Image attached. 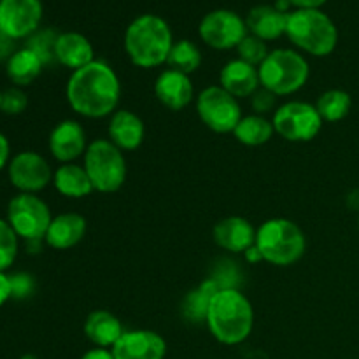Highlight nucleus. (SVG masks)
Segmentation results:
<instances>
[{"instance_id": "f257e3e1", "label": "nucleus", "mask_w": 359, "mask_h": 359, "mask_svg": "<svg viewBox=\"0 0 359 359\" xmlns=\"http://www.w3.org/2000/svg\"><path fill=\"white\" fill-rule=\"evenodd\" d=\"M121 83L111 65L93 60L74 70L67 83V102L74 112L90 119L112 116L118 111Z\"/></svg>"}, {"instance_id": "f03ea898", "label": "nucleus", "mask_w": 359, "mask_h": 359, "mask_svg": "<svg viewBox=\"0 0 359 359\" xmlns=\"http://www.w3.org/2000/svg\"><path fill=\"white\" fill-rule=\"evenodd\" d=\"M205 323L217 342L238 346L251 335L255 311L248 297L237 287H221L210 300Z\"/></svg>"}, {"instance_id": "7ed1b4c3", "label": "nucleus", "mask_w": 359, "mask_h": 359, "mask_svg": "<svg viewBox=\"0 0 359 359\" xmlns=\"http://www.w3.org/2000/svg\"><path fill=\"white\" fill-rule=\"evenodd\" d=\"M172 46L174 39L170 27L156 14L135 18L125 32L126 55L140 69H153L167 62Z\"/></svg>"}, {"instance_id": "20e7f679", "label": "nucleus", "mask_w": 359, "mask_h": 359, "mask_svg": "<svg viewBox=\"0 0 359 359\" xmlns=\"http://www.w3.org/2000/svg\"><path fill=\"white\" fill-rule=\"evenodd\" d=\"M255 245L263 262L290 266L305 255L307 238L297 223L286 217H273L256 230Z\"/></svg>"}, {"instance_id": "39448f33", "label": "nucleus", "mask_w": 359, "mask_h": 359, "mask_svg": "<svg viewBox=\"0 0 359 359\" xmlns=\"http://www.w3.org/2000/svg\"><path fill=\"white\" fill-rule=\"evenodd\" d=\"M286 35L297 48L312 56L332 55L339 42L335 23L319 9H297L290 13Z\"/></svg>"}, {"instance_id": "423d86ee", "label": "nucleus", "mask_w": 359, "mask_h": 359, "mask_svg": "<svg viewBox=\"0 0 359 359\" xmlns=\"http://www.w3.org/2000/svg\"><path fill=\"white\" fill-rule=\"evenodd\" d=\"M259 83L276 97L297 93L307 84L311 76L309 62L293 49H276L258 67Z\"/></svg>"}, {"instance_id": "0eeeda50", "label": "nucleus", "mask_w": 359, "mask_h": 359, "mask_svg": "<svg viewBox=\"0 0 359 359\" xmlns=\"http://www.w3.org/2000/svg\"><path fill=\"white\" fill-rule=\"evenodd\" d=\"M83 167L93 188L100 193L119 191L126 181L125 154L109 139H97L88 144Z\"/></svg>"}, {"instance_id": "6e6552de", "label": "nucleus", "mask_w": 359, "mask_h": 359, "mask_svg": "<svg viewBox=\"0 0 359 359\" xmlns=\"http://www.w3.org/2000/svg\"><path fill=\"white\" fill-rule=\"evenodd\" d=\"M53 216L48 203L35 193H18L7 205V223L14 233L27 242H39L46 237Z\"/></svg>"}, {"instance_id": "1a4fd4ad", "label": "nucleus", "mask_w": 359, "mask_h": 359, "mask_svg": "<svg viewBox=\"0 0 359 359\" xmlns=\"http://www.w3.org/2000/svg\"><path fill=\"white\" fill-rule=\"evenodd\" d=\"M272 125L276 133L290 142H309L323 128V119L316 105L307 102H286L273 112Z\"/></svg>"}, {"instance_id": "9d476101", "label": "nucleus", "mask_w": 359, "mask_h": 359, "mask_svg": "<svg viewBox=\"0 0 359 359\" xmlns=\"http://www.w3.org/2000/svg\"><path fill=\"white\" fill-rule=\"evenodd\" d=\"M196 112L209 130L230 133L242 119L241 104L221 86H209L196 97Z\"/></svg>"}, {"instance_id": "9b49d317", "label": "nucleus", "mask_w": 359, "mask_h": 359, "mask_svg": "<svg viewBox=\"0 0 359 359\" xmlns=\"http://www.w3.org/2000/svg\"><path fill=\"white\" fill-rule=\"evenodd\" d=\"M198 32L202 41L210 48L231 49L245 39L248 25L233 11L216 9L203 16Z\"/></svg>"}, {"instance_id": "f8f14e48", "label": "nucleus", "mask_w": 359, "mask_h": 359, "mask_svg": "<svg viewBox=\"0 0 359 359\" xmlns=\"http://www.w3.org/2000/svg\"><path fill=\"white\" fill-rule=\"evenodd\" d=\"M9 181L20 193H39L53 181L48 160L34 151H23L11 158L7 165Z\"/></svg>"}, {"instance_id": "ddd939ff", "label": "nucleus", "mask_w": 359, "mask_h": 359, "mask_svg": "<svg viewBox=\"0 0 359 359\" xmlns=\"http://www.w3.org/2000/svg\"><path fill=\"white\" fill-rule=\"evenodd\" d=\"M41 20V0H0V34L11 41L34 34Z\"/></svg>"}, {"instance_id": "4468645a", "label": "nucleus", "mask_w": 359, "mask_h": 359, "mask_svg": "<svg viewBox=\"0 0 359 359\" xmlns=\"http://www.w3.org/2000/svg\"><path fill=\"white\" fill-rule=\"evenodd\" d=\"M111 351L114 359H165L167 342L151 330H132L123 333Z\"/></svg>"}, {"instance_id": "2eb2a0df", "label": "nucleus", "mask_w": 359, "mask_h": 359, "mask_svg": "<svg viewBox=\"0 0 359 359\" xmlns=\"http://www.w3.org/2000/svg\"><path fill=\"white\" fill-rule=\"evenodd\" d=\"M49 151L62 163H74L88 149L86 132L76 119H63L49 133Z\"/></svg>"}, {"instance_id": "dca6fc26", "label": "nucleus", "mask_w": 359, "mask_h": 359, "mask_svg": "<svg viewBox=\"0 0 359 359\" xmlns=\"http://www.w3.org/2000/svg\"><path fill=\"white\" fill-rule=\"evenodd\" d=\"M154 95L170 111H182L193 102L195 88L188 74L167 69L154 81Z\"/></svg>"}, {"instance_id": "f3484780", "label": "nucleus", "mask_w": 359, "mask_h": 359, "mask_svg": "<svg viewBox=\"0 0 359 359\" xmlns=\"http://www.w3.org/2000/svg\"><path fill=\"white\" fill-rule=\"evenodd\" d=\"M258 67L244 62V60H231L221 69L219 86L226 90L231 97L248 98L259 90Z\"/></svg>"}, {"instance_id": "a211bd4d", "label": "nucleus", "mask_w": 359, "mask_h": 359, "mask_svg": "<svg viewBox=\"0 0 359 359\" xmlns=\"http://www.w3.org/2000/svg\"><path fill=\"white\" fill-rule=\"evenodd\" d=\"M214 242L230 252H245L256 242V230L245 217L230 216L214 226Z\"/></svg>"}, {"instance_id": "6ab92c4d", "label": "nucleus", "mask_w": 359, "mask_h": 359, "mask_svg": "<svg viewBox=\"0 0 359 359\" xmlns=\"http://www.w3.org/2000/svg\"><path fill=\"white\" fill-rule=\"evenodd\" d=\"M146 137L144 121L132 111L118 109L109 121V140L121 151H135Z\"/></svg>"}, {"instance_id": "aec40b11", "label": "nucleus", "mask_w": 359, "mask_h": 359, "mask_svg": "<svg viewBox=\"0 0 359 359\" xmlns=\"http://www.w3.org/2000/svg\"><path fill=\"white\" fill-rule=\"evenodd\" d=\"M84 235H86V219L81 214L65 212L53 217L44 241L49 248L65 251L79 244Z\"/></svg>"}, {"instance_id": "412c9836", "label": "nucleus", "mask_w": 359, "mask_h": 359, "mask_svg": "<svg viewBox=\"0 0 359 359\" xmlns=\"http://www.w3.org/2000/svg\"><path fill=\"white\" fill-rule=\"evenodd\" d=\"M93 46L83 34L65 32V34H60L55 39L53 56L67 69H83L88 63L93 62Z\"/></svg>"}, {"instance_id": "4be33fe9", "label": "nucleus", "mask_w": 359, "mask_h": 359, "mask_svg": "<svg viewBox=\"0 0 359 359\" xmlns=\"http://www.w3.org/2000/svg\"><path fill=\"white\" fill-rule=\"evenodd\" d=\"M287 16L290 13L277 9L272 6H258L249 11L245 18L248 30H251V35H256L262 41H276L280 35L286 34Z\"/></svg>"}, {"instance_id": "5701e85b", "label": "nucleus", "mask_w": 359, "mask_h": 359, "mask_svg": "<svg viewBox=\"0 0 359 359\" xmlns=\"http://www.w3.org/2000/svg\"><path fill=\"white\" fill-rule=\"evenodd\" d=\"M83 330L88 340L102 349H112L125 333L121 321L109 311H93L88 314Z\"/></svg>"}, {"instance_id": "b1692460", "label": "nucleus", "mask_w": 359, "mask_h": 359, "mask_svg": "<svg viewBox=\"0 0 359 359\" xmlns=\"http://www.w3.org/2000/svg\"><path fill=\"white\" fill-rule=\"evenodd\" d=\"M42 67H44V60L34 49L23 48L11 53L6 63V74L14 86L23 88L41 76Z\"/></svg>"}, {"instance_id": "393cba45", "label": "nucleus", "mask_w": 359, "mask_h": 359, "mask_svg": "<svg viewBox=\"0 0 359 359\" xmlns=\"http://www.w3.org/2000/svg\"><path fill=\"white\" fill-rule=\"evenodd\" d=\"M53 182L56 191L67 198H84L95 191L84 167L77 163H62L53 175Z\"/></svg>"}, {"instance_id": "a878e982", "label": "nucleus", "mask_w": 359, "mask_h": 359, "mask_svg": "<svg viewBox=\"0 0 359 359\" xmlns=\"http://www.w3.org/2000/svg\"><path fill=\"white\" fill-rule=\"evenodd\" d=\"M273 133H276V130H273L272 121H269L265 116L259 114L242 116V119L233 130L235 139L241 144H244V146L251 147L266 144L272 139Z\"/></svg>"}, {"instance_id": "bb28decb", "label": "nucleus", "mask_w": 359, "mask_h": 359, "mask_svg": "<svg viewBox=\"0 0 359 359\" xmlns=\"http://www.w3.org/2000/svg\"><path fill=\"white\" fill-rule=\"evenodd\" d=\"M351 107H353V98L344 90L325 91L323 95H319L318 102H316V109H318L321 119L330 123L342 121L349 114Z\"/></svg>"}, {"instance_id": "cd10ccee", "label": "nucleus", "mask_w": 359, "mask_h": 359, "mask_svg": "<svg viewBox=\"0 0 359 359\" xmlns=\"http://www.w3.org/2000/svg\"><path fill=\"white\" fill-rule=\"evenodd\" d=\"M167 63L170 65V69L179 70V72L189 76V74L198 70V67L202 65V53L191 41L184 39V41L174 42Z\"/></svg>"}, {"instance_id": "c85d7f7f", "label": "nucleus", "mask_w": 359, "mask_h": 359, "mask_svg": "<svg viewBox=\"0 0 359 359\" xmlns=\"http://www.w3.org/2000/svg\"><path fill=\"white\" fill-rule=\"evenodd\" d=\"M219 290L221 286L217 284V280H205L198 290L191 291L184 304L186 316L193 321H205L210 300Z\"/></svg>"}, {"instance_id": "c756f323", "label": "nucleus", "mask_w": 359, "mask_h": 359, "mask_svg": "<svg viewBox=\"0 0 359 359\" xmlns=\"http://www.w3.org/2000/svg\"><path fill=\"white\" fill-rule=\"evenodd\" d=\"M18 237L7 219H0V272L11 269L18 256Z\"/></svg>"}, {"instance_id": "7c9ffc66", "label": "nucleus", "mask_w": 359, "mask_h": 359, "mask_svg": "<svg viewBox=\"0 0 359 359\" xmlns=\"http://www.w3.org/2000/svg\"><path fill=\"white\" fill-rule=\"evenodd\" d=\"M237 51L241 60L251 63V65L259 67L263 60L269 56V49H266V42L262 41L256 35H245L244 41L237 46Z\"/></svg>"}, {"instance_id": "2f4dec72", "label": "nucleus", "mask_w": 359, "mask_h": 359, "mask_svg": "<svg viewBox=\"0 0 359 359\" xmlns=\"http://www.w3.org/2000/svg\"><path fill=\"white\" fill-rule=\"evenodd\" d=\"M28 98L21 88L14 86L2 91V112L9 116H18L27 109Z\"/></svg>"}, {"instance_id": "473e14b6", "label": "nucleus", "mask_w": 359, "mask_h": 359, "mask_svg": "<svg viewBox=\"0 0 359 359\" xmlns=\"http://www.w3.org/2000/svg\"><path fill=\"white\" fill-rule=\"evenodd\" d=\"M11 294L13 298H27L34 291V279L28 273H16L11 276Z\"/></svg>"}, {"instance_id": "72a5a7b5", "label": "nucleus", "mask_w": 359, "mask_h": 359, "mask_svg": "<svg viewBox=\"0 0 359 359\" xmlns=\"http://www.w3.org/2000/svg\"><path fill=\"white\" fill-rule=\"evenodd\" d=\"M251 104H252V109L256 111V114L263 116L266 114V112L276 109V95H273L272 91L262 88V90H258L255 95H252Z\"/></svg>"}, {"instance_id": "f704fd0d", "label": "nucleus", "mask_w": 359, "mask_h": 359, "mask_svg": "<svg viewBox=\"0 0 359 359\" xmlns=\"http://www.w3.org/2000/svg\"><path fill=\"white\" fill-rule=\"evenodd\" d=\"M11 161V146L9 140L4 133H0V170H4V167H7Z\"/></svg>"}, {"instance_id": "c9c22d12", "label": "nucleus", "mask_w": 359, "mask_h": 359, "mask_svg": "<svg viewBox=\"0 0 359 359\" xmlns=\"http://www.w3.org/2000/svg\"><path fill=\"white\" fill-rule=\"evenodd\" d=\"M9 298H13V294H11V279L9 276H6V272H0V307Z\"/></svg>"}, {"instance_id": "e433bc0d", "label": "nucleus", "mask_w": 359, "mask_h": 359, "mask_svg": "<svg viewBox=\"0 0 359 359\" xmlns=\"http://www.w3.org/2000/svg\"><path fill=\"white\" fill-rule=\"evenodd\" d=\"M81 359H114V354H112L111 349L95 347V349H90L88 353H84Z\"/></svg>"}, {"instance_id": "4c0bfd02", "label": "nucleus", "mask_w": 359, "mask_h": 359, "mask_svg": "<svg viewBox=\"0 0 359 359\" xmlns=\"http://www.w3.org/2000/svg\"><path fill=\"white\" fill-rule=\"evenodd\" d=\"M287 2L297 6L298 9H319L326 0H287Z\"/></svg>"}, {"instance_id": "58836bf2", "label": "nucleus", "mask_w": 359, "mask_h": 359, "mask_svg": "<svg viewBox=\"0 0 359 359\" xmlns=\"http://www.w3.org/2000/svg\"><path fill=\"white\" fill-rule=\"evenodd\" d=\"M244 255H245V258H248L249 262H251V263H256V262H263L262 255H259V251H258V249H256V245H252L251 249H248V251H245Z\"/></svg>"}, {"instance_id": "ea45409f", "label": "nucleus", "mask_w": 359, "mask_h": 359, "mask_svg": "<svg viewBox=\"0 0 359 359\" xmlns=\"http://www.w3.org/2000/svg\"><path fill=\"white\" fill-rule=\"evenodd\" d=\"M0 112H2V91H0Z\"/></svg>"}, {"instance_id": "a19ab883", "label": "nucleus", "mask_w": 359, "mask_h": 359, "mask_svg": "<svg viewBox=\"0 0 359 359\" xmlns=\"http://www.w3.org/2000/svg\"><path fill=\"white\" fill-rule=\"evenodd\" d=\"M358 230H359V217H358Z\"/></svg>"}]
</instances>
